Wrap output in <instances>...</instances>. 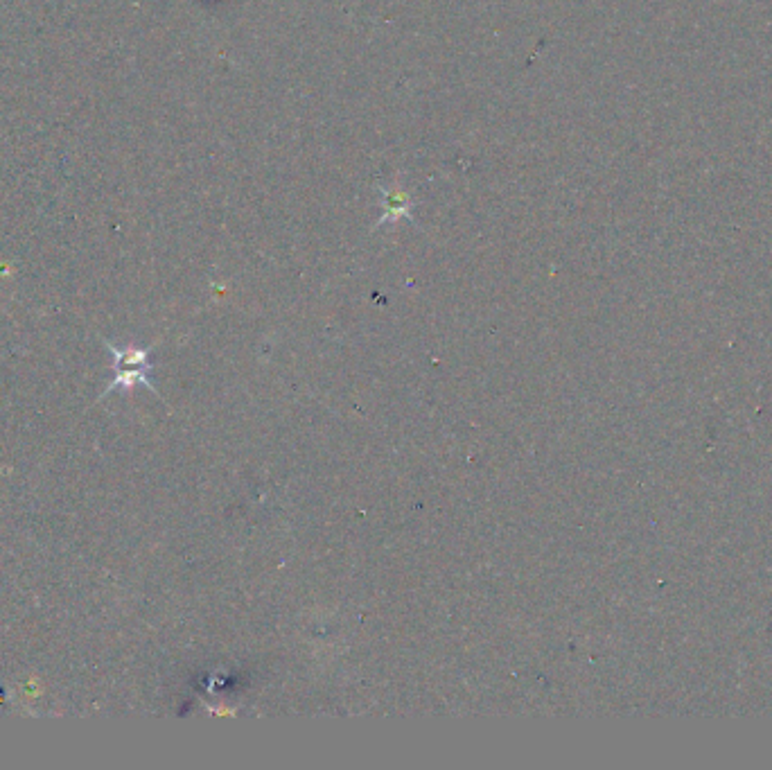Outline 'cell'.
<instances>
[{"label":"cell","mask_w":772,"mask_h":770,"mask_svg":"<svg viewBox=\"0 0 772 770\" xmlns=\"http://www.w3.org/2000/svg\"><path fill=\"white\" fill-rule=\"evenodd\" d=\"M107 348L113 353V371H116V378H113L107 391L102 393V398L109 396V393H113L116 389L131 391L134 387H140V384L156 393V387L152 384V380H149L152 364H149L147 348H134V346L116 348L113 344H107Z\"/></svg>","instance_id":"obj_1"}]
</instances>
